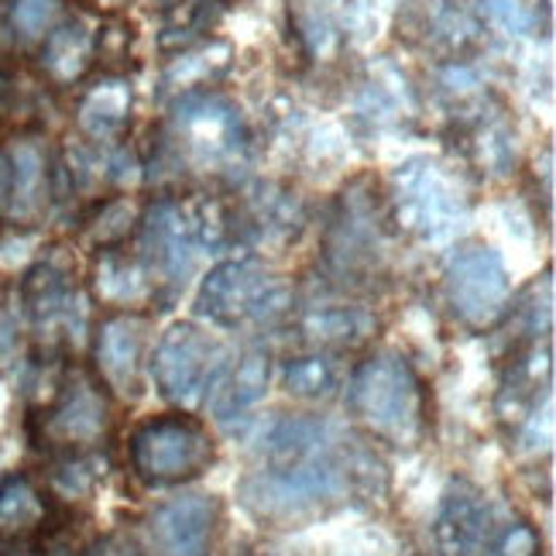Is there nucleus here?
<instances>
[{"instance_id": "obj_1", "label": "nucleus", "mask_w": 556, "mask_h": 556, "mask_svg": "<svg viewBox=\"0 0 556 556\" xmlns=\"http://www.w3.org/2000/svg\"><path fill=\"white\" fill-rule=\"evenodd\" d=\"M351 481L354 464L327 419L282 416L262 433L258 464L241 481V502L254 519L292 526L337 508Z\"/></svg>"}, {"instance_id": "obj_2", "label": "nucleus", "mask_w": 556, "mask_h": 556, "mask_svg": "<svg viewBox=\"0 0 556 556\" xmlns=\"http://www.w3.org/2000/svg\"><path fill=\"white\" fill-rule=\"evenodd\" d=\"M162 152L176 168L227 176L251 155V135L241 111L210 90H186L162 131Z\"/></svg>"}, {"instance_id": "obj_3", "label": "nucleus", "mask_w": 556, "mask_h": 556, "mask_svg": "<svg viewBox=\"0 0 556 556\" xmlns=\"http://www.w3.org/2000/svg\"><path fill=\"white\" fill-rule=\"evenodd\" d=\"M348 413L392 446H413L426 426V395L416 368L399 351L368 354L348 378Z\"/></svg>"}, {"instance_id": "obj_4", "label": "nucleus", "mask_w": 556, "mask_h": 556, "mask_svg": "<svg viewBox=\"0 0 556 556\" xmlns=\"http://www.w3.org/2000/svg\"><path fill=\"white\" fill-rule=\"evenodd\" d=\"M141 224V265L152 278L168 286H186L197 258L227 238V217L210 200H176L162 197L148 206Z\"/></svg>"}, {"instance_id": "obj_5", "label": "nucleus", "mask_w": 556, "mask_h": 556, "mask_svg": "<svg viewBox=\"0 0 556 556\" xmlns=\"http://www.w3.org/2000/svg\"><path fill=\"white\" fill-rule=\"evenodd\" d=\"M292 309L289 282L254 258H230L210 268L197 292V313L224 330H248L282 319Z\"/></svg>"}, {"instance_id": "obj_6", "label": "nucleus", "mask_w": 556, "mask_h": 556, "mask_svg": "<svg viewBox=\"0 0 556 556\" xmlns=\"http://www.w3.org/2000/svg\"><path fill=\"white\" fill-rule=\"evenodd\" d=\"M127 460L141 484L179 488L206 475L217 460V443L197 416L162 413L135 426L127 440Z\"/></svg>"}, {"instance_id": "obj_7", "label": "nucleus", "mask_w": 556, "mask_h": 556, "mask_svg": "<svg viewBox=\"0 0 556 556\" xmlns=\"http://www.w3.org/2000/svg\"><path fill=\"white\" fill-rule=\"evenodd\" d=\"M230 365L224 340H217L200 324H173L152 354V378L165 402L179 409H197L217 389Z\"/></svg>"}, {"instance_id": "obj_8", "label": "nucleus", "mask_w": 556, "mask_h": 556, "mask_svg": "<svg viewBox=\"0 0 556 556\" xmlns=\"http://www.w3.org/2000/svg\"><path fill=\"white\" fill-rule=\"evenodd\" d=\"M392 200L399 224L426 244H446L467 220V200L457 179L430 155L409 159L395 168Z\"/></svg>"}, {"instance_id": "obj_9", "label": "nucleus", "mask_w": 556, "mask_h": 556, "mask_svg": "<svg viewBox=\"0 0 556 556\" xmlns=\"http://www.w3.org/2000/svg\"><path fill=\"white\" fill-rule=\"evenodd\" d=\"M446 303L467 330H488L511 306V278L495 248L481 241L460 244L446 262Z\"/></svg>"}, {"instance_id": "obj_10", "label": "nucleus", "mask_w": 556, "mask_h": 556, "mask_svg": "<svg viewBox=\"0 0 556 556\" xmlns=\"http://www.w3.org/2000/svg\"><path fill=\"white\" fill-rule=\"evenodd\" d=\"M220 502L206 491L165 498L144 522L148 556H213L220 532Z\"/></svg>"}, {"instance_id": "obj_11", "label": "nucleus", "mask_w": 556, "mask_h": 556, "mask_svg": "<svg viewBox=\"0 0 556 556\" xmlns=\"http://www.w3.org/2000/svg\"><path fill=\"white\" fill-rule=\"evenodd\" d=\"M148 316L124 309L103 319L93 340V361L100 381L121 399H138L144 392V348H148Z\"/></svg>"}, {"instance_id": "obj_12", "label": "nucleus", "mask_w": 556, "mask_h": 556, "mask_svg": "<svg viewBox=\"0 0 556 556\" xmlns=\"http://www.w3.org/2000/svg\"><path fill=\"white\" fill-rule=\"evenodd\" d=\"M106 430H111V402L103 395V384L87 375L70 378L46 413V437L66 454H87Z\"/></svg>"}, {"instance_id": "obj_13", "label": "nucleus", "mask_w": 556, "mask_h": 556, "mask_svg": "<svg viewBox=\"0 0 556 556\" xmlns=\"http://www.w3.org/2000/svg\"><path fill=\"white\" fill-rule=\"evenodd\" d=\"M495 505L464 481L443 491L433 519V556H488L498 529Z\"/></svg>"}, {"instance_id": "obj_14", "label": "nucleus", "mask_w": 556, "mask_h": 556, "mask_svg": "<svg viewBox=\"0 0 556 556\" xmlns=\"http://www.w3.org/2000/svg\"><path fill=\"white\" fill-rule=\"evenodd\" d=\"M25 306L31 313V324L46 333H66L76 337L83 324V309H79V295L66 268H59L55 262H41L28 271L25 286Z\"/></svg>"}, {"instance_id": "obj_15", "label": "nucleus", "mask_w": 556, "mask_h": 556, "mask_svg": "<svg viewBox=\"0 0 556 556\" xmlns=\"http://www.w3.org/2000/svg\"><path fill=\"white\" fill-rule=\"evenodd\" d=\"M268 381H271L268 348H248L233 365H227L224 378L217 381V389L210 395L213 419L224 426L248 419V413L258 409V402L268 395Z\"/></svg>"}, {"instance_id": "obj_16", "label": "nucleus", "mask_w": 556, "mask_h": 556, "mask_svg": "<svg viewBox=\"0 0 556 556\" xmlns=\"http://www.w3.org/2000/svg\"><path fill=\"white\" fill-rule=\"evenodd\" d=\"M299 333L306 337L309 348L337 354L344 348L365 344L375 333V319L357 306H313L299 319Z\"/></svg>"}, {"instance_id": "obj_17", "label": "nucleus", "mask_w": 556, "mask_h": 556, "mask_svg": "<svg viewBox=\"0 0 556 556\" xmlns=\"http://www.w3.org/2000/svg\"><path fill=\"white\" fill-rule=\"evenodd\" d=\"M93 289L106 303L131 309L135 303L155 292V278L148 275L141 258H127V254H121V248H103L93 268Z\"/></svg>"}, {"instance_id": "obj_18", "label": "nucleus", "mask_w": 556, "mask_h": 556, "mask_svg": "<svg viewBox=\"0 0 556 556\" xmlns=\"http://www.w3.org/2000/svg\"><path fill=\"white\" fill-rule=\"evenodd\" d=\"M340 381H344V368H340L333 351L309 348L303 354H289L282 361V389L292 399H303V402L330 399L337 395Z\"/></svg>"}, {"instance_id": "obj_19", "label": "nucleus", "mask_w": 556, "mask_h": 556, "mask_svg": "<svg viewBox=\"0 0 556 556\" xmlns=\"http://www.w3.org/2000/svg\"><path fill=\"white\" fill-rule=\"evenodd\" d=\"M127 121H131V87L121 76L97 83L79 103V127L97 141L124 135Z\"/></svg>"}, {"instance_id": "obj_20", "label": "nucleus", "mask_w": 556, "mask_h": 556, "mask_svg": "<svg viewBox=\"0 0 556 556\" xmlns=\"http://www.w3.org/2000/svg\"><path fill=\"white\" fill-rule=\"evenodd\" d=\"M93 55V35L87 31L83 21H66V25H55L46 35V49H41V66L52 73L59 83H73L87 73Z\"/></svg>"}, {"instance_id": "obj_21", "label": "nucleus", "mask_w": 556, "mask_h": 556, "mask_svg": "<svg viewBox=\"0 0 556 556\" xmlns=\"http://www.w3.org/2000/svg\"><path fill=\"white\" fill-rule=\"evenodd\" d=\"M46 519V498L35 488V481L21 470L0 478V529L25 532Z\"/></svg>"}, {"instance_id": "obj_22", "label": "nucleus", "mask_w": 556, "mask_h": 556, "mask_svg": "<svg viewBox=\"0 0 556 556\" xmlns=\"http://www.w3.org/2000/svg\"><path fill=\"white\" fill-rule=\"evenodd\" d=\"M46 192V159L35 144H17L11 155V200L14 210L28 213Z\"/></svg>"}, {"instance_id": "obj_23", "label": "nucleus", "mask_w": 556, "mask_h": 556, "mask_svg": "<svg viewBox=\"0 0 556 556\" xmlns=\"http://www.w3.org/2000/svg\"><path fill=\"white\" fill-rule=\"evenodd\" d=\"M478 4L505 35H536L549 17V0H478Z\"/></svg>"}, {"instance_id": "obj_24", "label": "nucleus", "mask_w": 556, "mask_h": 556, "mask_svg": "<svg viewBox=\"0 0 556 556\" xmlns=\"http://www.w3.org/2000/svg\"><path fill=\"white\" fill-rule=\"evenodd\" d=\"M251 224H258L262 233H289L299 227V210L295 200H289L286 192H262L251 203Z\"/></svg>"}, {"instance_id": "obj_25", "label": "nucleus", "mask_w": 556, "mask_h": 556, "mask_svg": "<svg viewBox=\"0 0 556 556\" xmlns=\"http://www.w3.org/2000/svg\"><path fill=\"white\" fill-rule=\"evenodd\" d=\"M62 14V0H14L11 25L21 38H46Z\"/></svg>"}, {"instance_id": "obj_26", "label": "nucleus", "mask_w": 556, "mask_h": 556, "mask_svg": "<svg viewBox=\"0 0 556 556\" xmlns=\"http://www.w3.org/2000/svg\"><path fill=\"white\" fill-rule=\"evenodd\" d=\"M488 556H540V532L529 522H502L488 546Z\"/></svg>"}, {"instance_id": "obj_27", "label": "nucleus", "mask_w": 556, "mask_h": 556, "mask_svg": "<svg viewBox=\"0 0 556 556\" xmlns=\"http://www.w3.org/2000/svg\"><path fill=\"white\" fill-rule=\"evenodd\" d=\"M93 467H97L93 457H87V454H70L66 460L55 467L52 481H55V488L62 491V495L79 498V495H87V491L93 488V481H97V470Z\"/></svg>"}, {"instance_id": "obj_28", "label": "nucleus", "mask_w": 556, "mask_h": 556, "mask_svg": "<svg viewBox=\"0 0 556 556\" xmlns=\"http://www.w3.org/2000/svg\"><path fill=\"white\" fill-rule=\"evenodd\" d=\"M131 25L127 21H111V25H103L97 35H93V52L97 55H106V59H127V49H131Z\"/></svg>"}, {"instance_id": "obj_29", "label": "nucleus", "mask_w": 556, "mask_h": 556, "mask_svg": "<svg viewBox=\"0 0 556 556\" xmlns=\"http://www.w3.org/2000/svg\"><path fill=\"white\" fill-rule=\"evenodd\" d=\"M79 556H144L138 540L127 536V532H103L93 543H87Z\"/></svg>"}, {"instance_id": "obj_30", "label": "nucleus", "mask_w": 556, "mask_h": 556, "mask_svg": "<svg viewBox=\"0 0 556 556\" xmlns=\"http://www.w3.org/2000/svg\"><path fill=\"white\" fill-rule=\"evenodd\" d=\"M17 344H21V333H17V319L0 309V365H8L17 354Z\"/></svg>"}, {"instance_id": "obj_31", "label": "nucleus", "mask_w": 556, "mask_h": 556, "mask_svg": "<svg viewBox=\"0 0 556 556\" xmlns=\"http://www.w3.org/2000/svg\"><path fill=\"white\" fill-rule=\"evenodd\" d=\"M11 200V159L0 152V206Z\"/></svg>"}, {"instance_id": "obj_32", "label": "nucleus", "mask_w": 556, "mask_h": 556, "mask_svg": "<svg viewBox=\"0 0 556 556\" xmlns=\"http://www.w3.org/2000/svg\"><path fill=\"white\" fill-rule=\"evenodd\" d=\"M0 556H35V549H28V546H4V549H0Z\"/></svg>"}, {"instance_id": "obj_33", "label": "nucleus", "mask_w": 556, "mask_h": 556, "mask_svg": "<svg viewBox=\"0 0 556 556\" xmlns=\"http://www.w3.org/2000/svg\"><path fill=\"white\" fill-rule=\"evenodd\" d=\"M0 41H4V25H0Z\"/></svg>"}, {"instance_id": "obj_34", "label": "nucleus", "mask_w": 556, "mask_h": 556, "mask_svg": "<svg viewBox=\"0 0 556 556\" xmlns=\"http://www.w3.org/2000/svg\"><path fill=\"white\" fill-rule=\"evenodd\" d=\"M176 4H179V0H176Z\"/></svg>"}]
</instances>
